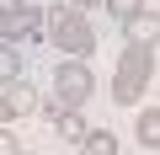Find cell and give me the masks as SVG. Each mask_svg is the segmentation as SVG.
<instances>
[{"label":"cell","instance_id":"15","mask_svg":"<svg viewBox=\"0 0 160 155\" xmlns=\"http://www.w3.org/2000/svg\"><path fill=\"white\" fill-rule=\"evenodd\" d=\"M22 155H27V150H22Z\"/></svg>","mask_w":160,"mask_h":155},{"label":"cell","instance_id":"9","mask_svg":"<svg viewBox=\"0 0 160 155\" xmlns=\"http://www.w3.org/2000/svg\"><path fill=\"white\" fill-rule=\"evenodd\" d=\"M53 128H59V134H64V139H69L75 150L86 144V134H91V128H86V118H80V107H69V112H64V118H59Z\"/></svg>","mask_w":160,"mask_h":155},{"label":"cell","instance_id":"12","mask_svg":"<svg viewBox=\"0 0 160 155\" xmlns=\"http://www.w3.org/2000/svg\"><path fill=\"white\" fill-rule=\"evenodd\" d=\"M0 155H22V139H16L11 128H0Z\"/></svg>","mask_w":160,"mask_h":155},{"label":"cell","instance_id":"5","mask_svg":"<svg viewBox=\"0 0 160 155\" xmlns=\"http://www.w3.org/2000/svg\"><path fill=\"white\" fill-rule=\"evenodd\" d=\"M32 112H38V91H32L27 80H16V86L0 91V128L16 123V118H32Z\"/></svg>","mask_w":160,"mask_h":155},{"label":"cell","instance_id":"1","mask_svg":"<svg viewBox=\"0 0 160 155\" xmlns=\"http://www.w3.org/2000/svg\"><path fill=\"white\" fill-rule=\"evenodd\" d=\"M48 38L64 59H91L96 54V32L86 22V11L69 6V0H59V6H48Z\"/></svg>","mask_w":160,"mask_h":155},{"label":"cell","instance_id":"14","mask_svg":"<svg viewBox=\"0 0 160 155\" xmlns=\"http://www.w3.org/2000/svg\"><path fill=\"white\" fill-rule=\"evenodd\" d=\"M0 16H6V0H0Z\"/></svg>","mask_w":160,"mask_h":155},{"label":"cell","instance_id":"7","mask_svg":"<svg viewBox=\"0 0 160 155\" xmlns=\"http://www.w3.org/2000/svg\"><path fill=\"white\" fill-rule=\"evenodd\" d=\"M133 139L144 150H160V107H139V123H133Z\"/></svg>","mask_w":160,"mask_h":155},{"label":"cell","instance_id":"4","mask_svg":"<svg viewBox=\"0 0 160 155\" xmlns=\"http://www.w3.org/2000/svg\"><path fill=\"white\" fill-rule=\"evenodd\" d=\"M91 91H96V80H91V70L80 64V59L53 64V96H59L64 107H86V102H91Z\"/></svg>","mask_w":160,"mask_h":155},{"label":"cell","instance_id":"11","mask_svg":"<svg viewBox=\"0 0 160 155\" xmlns=\"http://www.w3.org/2000/svg\"><path fill=\"white\" fill-rule=\"evenodd\" d=\"M102 6L112 11V22H133V16L144 11V0H102Z\"/></svg>","mask_w":160,"mask_h":155},{"label":"cell","instance_id":"3","mask_svg":"<svg viewBox=\"0 0 160 155\" xmlns=\"http://www.w3.org/2000/svg\"><path fill=\"white\" fill-rule=\"evenodd\" d=\"M48 32V11H38V6H27V0H6V16H0V43H32V38H43Z\"/></svg>","mask_w":160,"mask_h":155},{"label":"cell","instance_id":"10","mask_svg":"<svg viewBox=\"0 0 160 155\" xmlns=\"http://www.w3.org/2000/svg\"><path fill=\"white\" fill-rule=\"evenodd\" d=\"M80 155H118V134L112 128H91L86 144H80Z\"/></svg>","mask_w":160,"mask_h":155},{"label":"cell","instance_id":"6","mask_svg":"<svg viewBox=\"0 0 160 155\" xmlns=\"http://www.w3.org/2000/svg\"><path fill=\"white\" fill-rule=\"evenodd\" d=\"M123 38H128V48H149V54H155V48H160V11L144 6L133 22H123Z\"/></svg>","mask_w":160,"mask_h":155},{"label":"cell","instance_id":"8","mask_svg":"<svg viewBox=\"0 0 160 155\" xmlns=\"http://www.w3.org/2000/svg\"><path fill=\"white\" fill-rule=\"evenodd\" d=\"M22 80V48L16 43H0V91Z\"/></svg>","mask_w":160,"mask_h":155},{"label":"cell","instance_id":"13","mask_svg":"<svg viewBox=\"0 0 160 155\" xmlns=\"http://www.w3.org/2000/svg\"><path fill=\"white\" fill-rule=\"evenodd\" d=\"M69 6H80V11H86V6H96V0H69Z\"/></svg>","mask_w":160,"mask_h":155},{"label":"cell","instance_id":"2","mask_svg":"<svg viewBox=\"0 0 160 155\" xmlns=\"http://www.w3.org/2000/svg\"><path fill=\"white\" fill-rule=\"evenodd\" d=\"M149 75H155V54L149 48H123L118 54V70H112V102L118 107H139Z\"/></svg>","mask_w":160,"mask_h":155}]
</instances>
